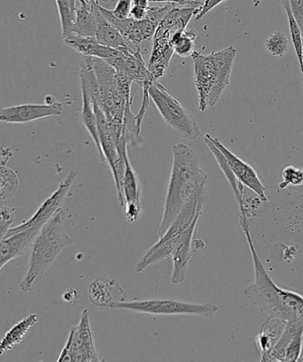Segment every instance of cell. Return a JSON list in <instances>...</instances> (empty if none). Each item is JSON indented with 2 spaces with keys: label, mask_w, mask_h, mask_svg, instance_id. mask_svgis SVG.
I'll return each instance as SVG.
<instances>
[{
  "label": "cell",
  "mask_w": 303,
  "mask_h": 362,
  "mask_svg": "<svg viewBox=\"0 0 303 362\" xmlns=\"http://www.w3.org/2000/svg\"><path fill=\"white\" fill-rule=\"evenodd\" d=\"M248 242L255 273L253 284L244 290V295L253 305L269 317L281 320L285 323L295 322L303 325V296L285 290L275 284L261 261L253 244L248 219L239 220Z\"/></svg>",
  "instance_id": "6da1fadb"
},
{
  "label": "cell",
  "mask_w": 303,
  "mask_h": 362,
  "mask_svg": "<svg viewBox=\"0 0 303 362\" xmlns=\"http://www.w3.org/2000/svg\"><path fill=\"white\" fill-rule=\"evenodd\" d=\"M170 182L165 197L163 216L158 233L160 237L168 230L178 214L195 196L207 189V175L200 166L195 151L184 144L172 147Z\"/></svg>",
  "instance_id": "7a4b0ae2"
},
{
  "label": "cell",
  "mask_w": 303,
  "mask_h": 362,
  "mask_svg": "<svg viewBox=\"0 0 303 362\" xmlns=\"http://www.w3.org/2000/svg\"><path fill=\"white\" fill-rule=\"evenodd\" d=\"M236 55L237 50L232 47L209 55L196 51L192 54L200 112L216 105L230 84Z\"/></svg>",
  "instance_id": "3957f363"
},
{
  "label": "cell",
  "mask_w": 303,
  "mask_h": 362,
  "mask_svg": "<svg viewBox=\"0 0 303 362\" xmlns=\"http://www.w3.org/2000/svg\"><path fill=\"white\" fill-rule=\"evenodd\" d=\"M63 207L44 225L31 247L29 269L21 283L24 293L33 291L67 247L74 244L65 228Z\"/></svg>",
  "instance_id": "277c9868"
},
{
  "label": "cell",
  "mask_w": 303,
  "mask_h": 362,
  "mask_svg": "<svg viewBox=\"0 0 303 362\" xmlns=\"http://www.w3.org/2000/svg\"><path fill=\"white\" fill-rule=\"evenodd\" d=\"M148 94L164 122L176 135L190 141L199 138L200 129L195 118L163 84L156 81L148 89Z\"/></svg>",
  "instance_id": "5b68a950"
},
{
  "label": "cell",
  "mask_w": 303,
  "mask_h": 362,
  "mask_svg": "<svg viewBox=\"0 0 303 362\" xmlns=\"http://www.w3.org/2000/svg\"><path fill=\"white\" fill-rule=\"evenodd\" d=\"M110 308L122 309L140 314L154 315H196L204 318L213 317L219 308L216 304H195L165 298L152 300H133L114 302Z\"/></svg>",
  "instance_id": "8992f818"
},
{
  "label": "cell",
  "mask_w": 303,
  "mask_h": 362,
  "mask_svg": "<svg viewBox=\"0 0 303 362\" xmlns=\"http://www.w3.org/2000/svg\"><path fill=\"white\" fill-rule=\"evenodd\" d=\"M58 361H101L95 346L88 309H84L79 325L70 332Z\"/></svg>",
  "instance_id": "52a82bcc"
},
{
  "label": "cell",
  "mask_w": 303,
  "mask_h": 362,
  "mask_svg": "<svg viewBox=\"0 0 303 362\" xmlns=\"http://www.w3.org/2000/svg\"><path fill=\"white\" fill-rule=\"evenodd\" d=\"M202 212L203 210L200 211L196 214L191 226L184 233L179 235L173 254L171 255L172 264H173L171 282L175 286H179L185 282L186 276H188L190 262L197 252L207 247V242L204 239L195 238L197 225H198Z\"/></svg>",
  "instance_id": "ba28073f"
},
{
  "label": "cell",
  "mask_w": 303,
  "mask_h": 362,
  "mask_svg": "<svg viewBox=\"0 0 303 362\" xmlns=\"http://www.w3.org/2000/svg\"><path fill=\"white\" fill-rule=\"evenodd\" d=\"M77 177H79V172L76 170L70 171L64 180L59 185L57 189L45 200L37 212L29 220L23 221L18 226L10 228L6 235L17 233V232L26 230V228L30 227L43 228L44 225L58 212V210L62 209L67 194H68L69 189L72 188Z\"/></svg>",
  "instance_id": "9c48e42d"
},
{
  "label": "cell",
  "mask_w": 303,
  "mask_h": 362,
  "mask_svg": "<svg viewBox=\"0 0 303 362\" xmlns=\"http://www.w3.org/2000/svg\"><path fill=\"white\" fill-rule=\"evenodd\" d=\"M63 105L54 101L45 104H23L0 108V124H26L63 112Z\"/></svg>",
  "instance_id": "30bf717a"
},
{
  "label": "cell",
  "mask_w": 303,
  "mask_h": 362,
  "mask_svg": "<svg viewBox=\"0 0 303 362\" xmlns=\"http://www.w3.org/2000/svg\"><path fill=\"white\" fill-rule=\"evenodd\" d=\"M207 135L209 136L211 141H212L215 145L219 148L221 152L224 154L239 184L244 186V187H248L249 189H251V191L256 193V196L258 197L261 202H267L269 199H268L266 195L265 186L263 185L255 168H253L251 165L242 160L241 158L236 156L231 150H229L227 146L222 144L219 139L214 138V136L207 134Z\"/></svg>",
  "instance_id": "8fae6325"
},
{
  "label": "cell",
  "mask_w": 303,
  "mask_h": 362,
  "mask_svg": "<svg viewBox=\"0 0 303 362\" xmlns=\"http://www.w3.org/2000/svg\"><path fill=\"white\" fill-rule=\"evenodd\" d=\"M98 8L105 18L115 27L122 37L134 47L141 48L144 42L153 38L156 33L158 26L147 17L141 21L134 20L130 17L125 19H118L112 15L110 9L104 8L100 5V3H98Z\"/></svg>",
  "instance_id": "7c38bea8"
},
{
  "label": "cell",
  "mask_w": 303,
  "mask_h": 362,
  "mask_svg": "<svg viewBox=\"0 0 303 362\" xmlns=\"http://www.w3.org/2000/svg\"><path fill=\"white\" fill-rule=\"evenodd\" d=\"M90 2L97 19L98 28L95 38H96L98 43L115 49V50L126 55L141 52L140 47L130 45L119 33V30L105 18L98 8V0H90Z\"/></svg>",
  "instance_id": "4fadbf2b"
},
{
  "label": "cell",
  "mask_w": 303,
  "mask_h": 362,
  "mask_svg": "<svg viewBox=\"0 0 303 362\" xmlns=\"http://www.w3.org/2000/svg\"><path fill=\"white\" fill-rule=\"evenodd\" d=\"M171 37L170 30L157 27L153 37V49L147 64L148 70L156 81L166 74L172 56L175 54L170 45Z\"/></svg>",
  "instance_id": "5bb4252c"
},
{
  "label": "cell",
  "mask_w": 303,
  "mask_h": 362,
  "mask_svg": "<svg viewBox=\"0 0 303 362\" xmlns=\"http://www.w3.org/2000/svg\"><path fill=\"white\" fill-rule=\"evenodd\" d=\"M87 293L91 303L96 307L110 308L114 302L123 300L125 290L115 277L98 276L91 281Z\"/></svg>",
  "instance_id": "9a60e30c"
},
{
  "label": "cell",
  "mask_w": 303,
  "mask_h": 362,
  "mask_svg": "<svg viewBox=\"0 0 303 362\" xmlns=\"http://www.w3.org/2000/svg\"><path fill=\"white\" fill-rule=\"evenodd\" d=\"M63 41L67 47L73 49L77 54H84L87 57L101 59L108 62L109 65L122 54L115 49L98 43L95 37H79L72 34L63 37Z\"/></svg>",
  "instance_id": "2e32d148"
},
{
  "label": "cell",
  "mask_w": 303,
  "mask_h": 362,
  "mask_svg": "<svg viewBox=\"0 0 303 362\" xmlns=\"http://www.w3.org/2000/svg\"><path fill=\"white\" fill-rule=\"evenodd\" d=\"M79 6L76 8L75 22H74L69 35L95 37L98 23L90 0H79Z\"/></svg>",
  "instance_id": "e0dca14e"
},
{
  "label": "cell",
  "mask_w": 303,
  "mask_h": 362,
  "mask_svg": "<svg viewBox=\"0 0 303 362\" xmlns=\"http://www.w3.org/2000/svg\"><path fill=\"white\" fill-rule=\"evenodd\" d=\"M285 322L274 317L264 323L261 332L257 335L256 344L261 354V361H265L268 355L281 336Z\"/></svg>",
  "instance_id": "ac0fdd59"
},
{
  "label": "cell",
  "mask_w": 303,
  "mask_h": 362,
  "mask_svg": "<svg viewBox=\"0 0 303 362\" xmlns=\"http://www.w3.org/2000/svg\"><path fill=\"white\" fill-rule=\"evenodd\" d=\"M204 142H205L207 146L209 147L210 152L213 153L215 159L217 161L218 166H219L220 170L223 172L225 178L227 179L229 185H230L232 192H234L236 200H237L239 209H244V186L239 184L224 154L221 152L219 148H218L212 141H211L207 134L204 136Z\"/></svg>",
  "instance_id": "d6986e66"
},
{
  "label": "cell",
  "mask_w": 303,
  "mask_h": 362,
  "mask_svg": "<svg viewBox=\"0 0 303 362\" xmlns=\"http://www.w3.org/2000/svg\"><path fill=\"white\" fill-rule=\"evenodd\" d=\"M38 323V315L36 314H30L16 325H13L5 336L0 340V356L4 355L6 351L13 349V347L23 342L24 337Z\"/></svg>",
  "instance_id": "ffe728a7"
},
{
  "label": "cell",
  "mask_w": 303,
  "mask_h": 362,
  "mask_svg": "<svg viewBox=\"0 0 303 362\" xmlns=\"http://www.w3.org/2000/svg\"><path fill=\"white\" fill-rule=\"evenodd\" d=\"M125 171L122 182V203L120 206L127 204H141V188L139 179L130 164L128 153L125 156Z\"/></svg>",
  "instance_id": "44dd1931"
},
{
  "label": "cell",
  "mask_w": 303,
  "mask_h": 362,
  "mask_svg": "<svg viewBox=\"0 0 303 362\" xmlns=\"http://www.w3.org/2000/svg\"><path fill=\"white\" fill-rule=\"evenodd\" d=\"M81 93H82L83 107L81 111V121H82L84 127L89 133L91 139L96 146L98 154L101 156V146L100 139H98V124L96 114H95L94 104L89 91L86 87L81 84Z\"/></svg>",
  "instance_id": "7402d4cb"
},
{
  "label": "cell",
  "mask_w": 303,
  "mask_h": 362,
  "mask_svg": "<svg viewBox=\"0 0 303 362\" xmlns=\"http://www.w3.org/2000/svg\"><path fill=\"white\" fill-rule=\"evenodd\" d=\"M198 33L195 30L185 29L171 35L170 45L181 57H191L195 52V41Z\"/></svg>",
  "instance_id": "603a6c76"
},
{
  "label": "cell",
  "mask_w": 303,
  "mask_h": 362,
  "mask_svg": "<svg viewBox=\"0 0 303 362\" xmlns=\"http://www.w3.org/2000/svg\"><path fill=\"white\" fill-rule=\"evenodd\" d=\"M280 4L283 6L285 13H287L289 30H290L292 47L295 48L296 56H297L299 69H301L302 78L303 84V37L301 29L296 23L294 16L291 12L289 0H280Z\"/></svg>",
  "instance_id": "cb8c5ba5"
},
{
  "label": "cell",
  "mask_w": 303,
  "mask_h": 362,
  "mask_svg": "<svg viewBox=\"0 0 303 362\" xmlns=\"http://www.w3.org/2000/svg\"><path fill=\"white\" fill-rule=\"evenodd\" d=\"M19 189V179L15 171L0 164V209L6 200L13 198Z\"/></svg>",
  "instance_id": "d4e9b609"
},
{
  "label": "cell",
  "mask_w": 303,
  "mask_h": 362,
  "mask_svg": "<svg viewBox=\"0 0 303 362\" xmlns=\"http://www.w3.org/2000/svg\"><path fill=\"white\" fill-rule=\"evenodd\" d=\"M62 38L69 36L76 18V0H56Z\"/></svg>",
  "instance_id": "484cf974"
},
{
  "label": "cell",
  "mask_w": 303,
  "mask_h": 362,
  "mask_svg": "<svg viewBox=\"0 0 303 362\" xmlns=\"http://www.w3.org/2000/svg\"><path fill=\"white\" fill-rule=\"evenodd\" d=\"M267 51L274 57L282 58L289 50V40L283 31L276 30L265 40Z\"/></svg>",
  "instance_id": "4316f807"
},
{
  "label": "cell",
  "mask_w": 303,
  "mask_h": 362,
  "mask_svg": "<svg viewBox=\"0 0 303 362\" xmlns=\"http://www.w3.org/2000/svg\"><path fill=\"white\" fill-rule=\"evenodd\" d=\"M303 353V329L292 337L285 348L283 361H298Z\"/></svg>",
  "instance_id": "83f0119b"
},
{
  "label": "cell",
  "mask_w": 303,
  "mask_h": 362,
  "mask_svg": "<svg viewBox=\"0 0 303 362\" xmlns=\"http://www.w3.org/2000/svg\"><path fill=\"white\" fill-rule=\"evenodd\" d=\"M303 184V170L294 166L285 167L282 172V182L280 188L282 189H295Z\"/></svg>",
  "instance_id": "f1b7e54d"
},
{
  "label": "cell",
  "mask_w": 303,
  "mask_h": 362,
  "mask_svg": "<svg viewBox=\"0 0 303 362\" xmlns=\"http://www.w3.org/2000/svg\"><path fill=\"white\" fill-rule=\"evenodd\" d=\"M16 210L13 207L3 206L0 209V242L6 238L15 221Z\"/></svg>",
  "instance_id": "f546056e"
},
{
  "label": "cell",
  "mask_w": 303,
  "mask_h": 362,
  "mask_svg": "<svg viewBox=\"0 0 303 362\" xmlns=\"http://www.w3.org/2000/svg\"><path fill=\"white\" fill-rule=\"evenodd\" d=\"M130 9H132V0H118L115 8L110 12L118 19H125L130 17Z\"/></svg>",
  "instance_id": "4dcf8cb0"
},
{
  "label": "cell",
  "mask_w": 303,
  "mask_h": 362,
  "mask_svg": "<svg viewBox=\"0 0 303 362\" xmlns=\"http://www.w3.org/2000/svg\"><path fill=\"white\" fill-rule=\"evenodd\" d=\"M291 12L301 29L303 37V0H289Z\"/></svg>",
  "instance_id": "1f68e13d"
},
{
  "label": "cell",
  "mask_w": 303,
  "mask_h": 362,
  "mask_svg": "<svg viewBox=\"0 0 303 362\" xmlns=\"http://www.w3.org/2000/svg\"><path fill=\"white\" fill-rule=\"evenodd\" d=\"M125 212L127 221L133 223L139 219L142 207H141V204H127L125 206Z\"/></svg>",
  "instance_id": "d6a6232c"
},
{
  "label": "cell",
  "mask_w": 303,
  "mask_h": 362,
  "mask_svg": "<svg viewBox=\"0 0 303 362\" xmlns=\"http://www.w3.org/2000/svg\"><path fill=\"white\" fill-rule=\"evenodd\" d=\"M224 1L225 0H204L202 5L200 6L198 10H197L195 20H202L203 17L207 15V13H210L211 10H213L215 8H217V6H219L221 3H223Z\"/></svg>",
  "instance_id": "836d02e7"
},
{
  "label": "cell",
  "mask_w": 303,
  "mask_h": 362,
  "mask_svg": "<svg viewBox=\"0 0 303 362\" xmlns=\"http://www.w3.org/2000/svg\"><path fill=\"white\" fill-rule=\"evenodd\" d=\"M148 8H141V6H132V9H130V18L137 21L146 18Z\"/></svg>",
  "instance_id": "e575fe53"
},
{
  "label": "cell",
  "mask_w": 303,
  "mask_h": 362,
  "mask_svg": "<svg viewBox=\"0 0 303 362\" xmlns=\"http://www.w3.org/2000/svg\"><path fill=\"white\" fill-rule=\"evenodd\" d=\"M183 6H195V8H200L202 5L204 0H179Z\"/></svg>",
  "instance_id": "d590c367"
},
{
  "label": "cell",
  "mask_w": 303,
  "mask_h": 362,
  "mask_svg": "<svg viewBox=\"0 0 303 362\" xmlns=\"http://www.w3.org/2000/svg\"><path fill=\"white\" fill-rule=\"evenodd\" d=\"M149 0H132V6H141V8H149Z\"/></svg>",
  "instance_id": "8d00e7d4"
},
{
  "label": "cell",
  "mask_w": 303,
  "mask_h": 362,
  "mask_svg": "<svg viewBox=\"0 0 303 362\" xmlns=\"http://www.w3.org/2000/svg\"><path fill=\"white\" fill-rule=\"evenodd\" d=\"M149 2H154V3H175V4H178V5L182 6L181 2L179 1V0H149Z\"/></svg>",
  "instance_id": "74e56055"
},
{
  "label": "cell",
  "mask_w": 303,
  "mask_h": 362,
  "mask_svg": "<svg viewBox=\"0 0 303 362\" xmlns=\"http://www.w3.org/2000/svg\"><path fill=\"white\" fill-rule=\"evenodd\" d=\"M294 189V191H295V192H298L299 193H302V194L303 195V184H302V185L299 186V187L295 188V189Z\"/></svg>",
  "instance_id": "f35d334b"
},
{
  "label": "cell",
  "mask_w": 303,
  "mask_h": 362,
  "mask_svg": "<svg viewBox=\"0 0 303 362\" xmlns=\"http://www.w3.org/2000/svg\"><path fill=\"white\" fill-rule=\"evenodd\" d=\"M104 2L107 1H114V0H103ZM98 2H100V0H98Z\"/></svg>",
  "instance_id": "ab89813d"
}]
</instances>
